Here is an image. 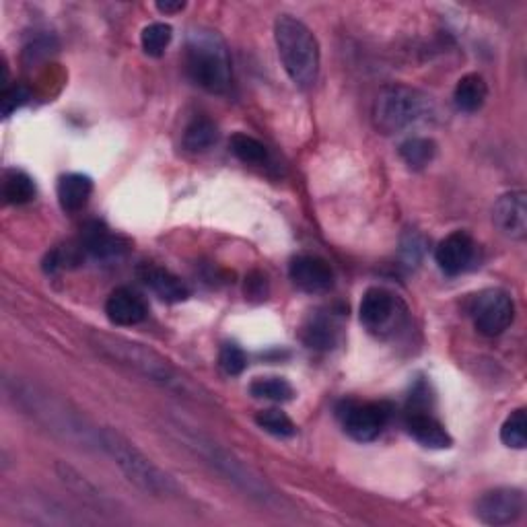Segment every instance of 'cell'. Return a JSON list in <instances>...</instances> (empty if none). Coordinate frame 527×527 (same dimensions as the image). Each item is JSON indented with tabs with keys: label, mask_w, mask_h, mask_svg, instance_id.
Listing matches in <instances>:
<instances>
[{
	"label": "cell",
	"mask_w": 527,
	"mask_h": 527,
	"mask_svg": "<svg viewBox=\"0 0 527 527\" xmlns=\"http://www.w3.org/2000/svg\"><path fill=\"white\" fill-rule=\"evenodd\" d=\"M167 429L194 455V458H198L206 468L219 474L229 484H233L239 493H243L245 497L256 501L266 509H272V513H287L285 511L287 501L276 493V488L248 462L237 458V455L231 449H227L223 443L208 437L206 433L184 423L180 418H169Z\"/></svg>",
	"instance_id": "cell-1"
},
{
	"label": "cell",
	"mask_w": 527,
	"mask_h": 527,
	"mask_svg": "<svg viewBox=\"0 0 527 527\" xmlns=\"http://www.w3.org/2000/svg\"><path fill=\"white\" fill-rule=\"evenodd\" d=\"M5 388L11 394V400L33 423H38L58 439L83 449H101V429L66 400L23 379L7 381Z\"/></svg>",
	"instance_id": "cell-2"
},
{
	"label": "cell",
	"mask_w": 527,
	"mask_h": 527,
	"mask_svg": "<svg viewBox=\"0 0 527 527\" xmlns=\"http://www.w3.org/2000/svg\"><path fill=\"white\" fill-rule=\"evenodd\" d=\"M89 340H91V346L95 348V353L103 357L105 361H110L130 373L145 377L147 381L159 385V388L167 392L180 394L192 400H202V402L208 400L206 398L208 394L200 388V385H196L190 377L180 373L165 357L155 353L153 348L132 342L122 336L101 334V332H91Z\"/></svg>",
	"instance_id": "cell-3"
},
{
	"label": "cell",
	"mask_w": 527,
	"mask_h": 527,
	"mask_svg": "<svg viewBox=\"0 0 527 527\" xmlns=\"http://www.w3.org/2000/svg\"><path fill=\"white\" fill-rule=\"evenodd\" d=\"M101 451L108 453L120 472L145 495L155 499L178 497L182 493L180 484L171 474L161 470L149 455L140 451L128 437L120 431L105 427L101 429Z\"/></svg>",
	"instance_id": "cell-4"
},
{
	"label": "cell",
	"mask_w": 527,
	"mask_h": 527,
	"mask_svg": "<svg viewBox=\"0 0 527 527\" xmlns=\"http://www.w3.org/2000/svg\"><path fill=\"white\" fill-rule=\"evenodd\" d=\"M274 42L285 73L299 89H311L320 77V44L313 31L293 15H278Z\"/></svg>",
	"instance_id": "cell-5"
},
{
	"label": "cell",
	"mask_w": 527,
	"mask_h": 527,
	"mask_svg": "<svg viewBox=\"0 0 527 527\" xmlns=\"http://www.w3.org/2000/svg\"><path fill=\"white\" fill-rule=\"evenodd\" d=\"M186 68L192 81L208 93L223 95L231 87V56L213 29H192L186 40Z\"/></svg>",
	"instance_id": "cell-6"
},
{
	"label": "cell",
	"mask_w": 527,
	"mask_h": 527,
	"mask_svg": "<svg viewBox=\"0 0 527 527\" xmlns=\"http://www.w3.org/2000/svg\"><path fill=\"white\" fill-rule=\"evenodd\" d=\"M431 114L425 93L406 85L383 87L373 103V124L383 134H398Z\"/></svg>",
	"instance_id": "cell-7"
},
{
	"label": "cell",
	"mask_w": 527,
	"mask_h": 527,
	"mask_svg": "<svg viewBox=\"0 0 527 527\" xmlns=\"http://www.w3.org/2000/svg\"><path fill=\"white\" fill-rule=\"evenodd\" d=\"M474 326L484 336H501L515 320V303L501 289L482 291L472 305Z\"/></svg>",
	"instance_id": "cell-8"
},
{
	"label": "cell",
	"mask_w": 527,
	"mask_h": 527,
	"mask_svg": "<svg viewBox=\"0 0 527 527\" xmlns=\"http://www.w3.org/2000/svg\"><path fill=\"white\" fill-rule=\"evenodd\" d=\"M525 511V495L519 488H495L476 501V517L486 525H511Z\"/></svg>",
	"instance_id": "cell-9"
},
{
	"label": "cell",
	"mask_w": 527,
	"mask_h": 527,
	"mask_svg": "<svg viewBox=\"0 0 527 527\" xmlns=\"http://www.w3.org/2000/svg\"><path fill=\"white\" fill-rule=\"evenodd\" d=\"M289 276L297 289L309 295L328 293L334 287V270L320 256L303 254L293 258L289 266Z\"/></svg>",
	"instance_id": "cell-10"
},
{
	"label": "cell",
	"mask_w": 527,
	"mask_h": 527,
	"mask_svg": "<svg viewBox=\"0 0 527 527\" xmlns=\"http://www.w3.org/2000/svg\"><path fill=\"white\" fill-rule=\"evenodd\" d=\"M388 418H390V410L385 404H377V402L359 404L348 408L344 416V431L355 441L369 443L381 435L385 425H388Z\"/></svg>",
	"instance_id": "cell-11"
},
{
	"label": "cell",
	"mask_w": 527,
	"mask_h": 527,
	"mask_svg": "<svg viewBox=\"0 0 527 527\" xmlns=\"http://www.w3.org/2000/svg\"><path fill=\"white\" fill-rule=\"evenodd\" d=\"M493 223L505 237L523 241L527 237V194L515 190L501 196L493 208Z\"/></svg>",
	"instance_id": "cell-12"
},
{
	"label": "cell",
	"mask_w": 527,
	"mask_h": 527,
	"mask_svg": "<svg viewBox=\"0 0 527 527\" xmlns=\"http://www.w3.org/2000/svg\"><path fill=\"white\" fill-rule=\"evenodd\" d=\"M81 248L93 260L114 262L124 258V254L128 252V243L122 237L114 235L103 223L91 221L83 227Z\"/></svg>",
	"instance_id": "cell-13"
},
{
	"label": "cell",
	"mask_w": 527,
	"mask_h": 527,
	"mask_svg": "<svg viewBox=\"0 0 527 527\" xmlns=\"http://www.w3.org/2000/svg\"><path fill=\"white\" fill-rule=\"evenodd\" d=\"M398 299L385 289H369L363 295L359 313L361 322L371 330V332H385L396 324L398 318Z\"/></svg>",
	"instance_id": "cell-14"
},
{
	"label": "cell",
	"mask_w": 527,
	"mask_h": 527,
	"mask_svg": "<svg viewBox=\"0 0 527 527\" xmlns=\"http://www.w3.org/2000/svg\"><path fill=\"white\" fill-rule=\"evenodd\" d=\"M474 256H476V243L464 231H455L447 235L437 245V252H435V260L447 276L462 274L472 264Z\"/></svg>",
	"instance_id": "cell-15"
},
{
	"label": "cell",
	"mask_w": 527,
	"mask_h": 527,
	"mask_svg": "<svg viewBox=\"0 0 527 527\" xmlns=\"http://www.w3.org/2000/svg\"><path fill=\"white\" fill-rule=\"evenodd\" d=\"M56 474L62 480V484L70 490V493H75L89 507H93V509H97L101 513L114 511V501L108 495H105L95 482H91L85 474H81L77 468L68 466L66 462H58L56 464Z\"/></svg>",
	"instance_id": "cell-16"
},
{
	"label": "cell",
	"mask_w": 527,
	"mask_h": 527,
	"mask_svg": "<svg viewBox=\"0 0 527 527\" xmlns=\"http://www.w3.org/2000/svg\"><path fill=\"white\" fill-rule=\"evenodd\" d=\"M105 315L116 326H138L147 320L149 307L130 289H116L105 301Z\"/></svg>",
	"instance_id": "cell-17"
},
{
	"label": "cell",
	"mask_w": 527,
	"mask_h": 527,
	"mask_svg": "<svg viewBox=\"0 0 527 527\" xmlns=\"http://www.w3.org/2000/svg\"><path fill=\"white\" fill-rule=\"evenodd\" d=\"M140 278H143L145 285L165 303H182L190 297V289L184 280L165 268L145 264L140 268Z\"/></svg>",
	"instance_id": "cell-18"
},
{
	"label": "cell",
	"mask_w": 527,
	"mask_h": 527,
	"mask_svg": "<svg viewBox=\"0 0 527 527\" xmlns=\"http://www.w3.org/2000/svg\"><path fill=\"white\" fill-rule=\"evenodd\" d=\"M406 429L414 441L429 449H447L453 445L451 435L437 418L425 412H414L406 420Z\"/></svg>",
	"instance_id": "cell-19"
},
{
	"label": "cell",
	"mask_w": 527,
	"mask_h": 527,
	"mask_svg": "<svg viewBox=\"0 0 527 527\" xmlns=\"http://www.w3.org/2000/svg\"><path fill=\"white\" fill-rule=\"evenodd\" d=\"M93 194V180L85 173L62 175L58 182V202L66 213H77L85 208Z\"/></svg>",
	"instance_id": "cell-20"
},
{
	"label": "cell",
	"mask_w": 527,
	"mask_h": 527,
	"mask_svg": "<svg viewBox=\"0 0 527 527\" xmlns=\"http://www.w3.org/2000/svg\"><path fill=\"white\" fill-rule=\"evenodd\" d=\"M486 97H488V85L484 77L476 73L462 77L453 91L455 105H458L460 112H466V114L478 112L486 103Z\"/></svg>",
	"instance_id": "cell-21"
},
{
	"label": "cell",
	"mask_w": 527,
	"mask_h": 527,
	"mask_svg": "<svg viewBox=\"0 0 527 527\" xmlns=\"http://www.w3.org/2000/svg\"><path fill=\"white\" fill-rule=\"evenodd\" d=\"M23 517H27L33 523H42V525H77V523H85L83 517H75L70 515L62 505H58L56 501H35L25 505L23 511H19Z\"/></svg>",
	"instance_id": "cell-22"
},
{
	"label": "cell",
	"mask_w": 527,
	"mask_h": 527,
	"mask_svg": "<svg viewBox=\"0 0 527 527\" xmlns=\"http://www.w3.org/2000/svg\"><path fill=\"white\" fill-rule=\"evenodd\" d=\"M219 140V128L208 118H194L184 130V147L190 153H204L213 149Z\"/></svg>",
	"instance_id": "cell-23"
},
{
	"label": "cell",
	"mask_w": 527,
	"mask_h": 527,
	"mask_svg": "<svg viewBox=\"0 0 527 527\" xmlns=\"http://www.w3.org/2000/svg\"><path fill=\"white\" fill-rule=\"evenodd\" d=\"M437 155V143L433 138L414 136L400 145V157L410 169H425Z\"/></svg>",
	"instance_id": "cell-24"
},
{
	"label": "cell",
	"mask_w": 527,
	"mask_h": 527,
	"mask_svg": "<svg viewBox=\"0 0 527 527\" xmlns=\"http://www.w3.org/2000/svg\"><path fill=\"white\" fill-rule=\"evenodd\" d=\"M3 198L7 204L21 206L35 198V184L25 171L9 169L3 180Z\"/></svg>",
	"instance_id": "cell-25"
},
{
	"label": "cell",
	"mask_w": 527,
	"mask_h": 527,
	"mask_svg": "<svg viewBox=\"0 0 527 527\" xmlns=\"http://www.w3.org/2000/svg\"><path fill=\"white\" fill-rule=\"evenodd\" d=\"M231 153L241 161V163H248V165H264L268 161V149L260 143L258 138L250 136V134H243L237 132L231 136Z\"/></svg>",
	"instance_id": "cell-26"
},
{
	"label": "cell",
	"mask_w": 527,
	"mask_h": 527,
	"mask_svg": "<svg viewBox=\"0 0 527 527\" xmlns=\"http://www.w3.org/2000/svg\"><path fill=\"white\" fill-rule=\"evenodd\" d=\"M250 392L254 398L270 402H289L295 396L293 385L283 377H258L252 381Z\"/></svg>",
	"instance_id": "cell-27"
},
{
	"label": "cell",
	"mask_w": 527,
	"mask_h": 527,
	"mask_svg": "<svg viewBox=\"0 0 527 527\" xmlns=\"http://www.w3.org/2000/svg\"><path fill=\"white\" fill-rule=\"evenodd\" d=\"M256 425L274 435V437H280V439H289L297 433V427L293 420L283 412V410H276V408H270V410H262L256 414Z\"/></svg>",
	"instance_id": "cell-28"
},
{
	"label": "cell",
	"mask_w": 527,
	"mask_h": 527,
	"mask_svg": "<svg viewBox=\"0 0 527 527\" xmlns=\"http://www.w3.org/2000/svg\"><path fill=\"white\" fill-rule=\"evenodd\" d=\"M171 38H173L171 25L161 23V21H155V23L147 25L143 29V33H140V44H143V50L149 56L159 58L167 50V46L171 44Z\"/></svg>",
	"instance_id": "cell-29"
},
{
	"label": "cell",
	"mask_w": 527,
	"mask_h": 527,
	"mask_svg": "<svg viewBox=\"0 0 527 527\" xmlns=\"http://www.w3.org/2000/svg\"><path fill=\"white\" fill-rule=\"evenodd\" d=\"M501 441L511 449H525L527 445V414L525 408H517L507 416L501 427Z\"/></svg>",
	"instance_id": "cell-30"
},
{
	"label": "cell",
	"mask_w": 527,
	"mask_h": 527,
	"mask_svg": "<svg viewBox=\"0 0 527 527\" xmlns=\"http://www.w3.org/2000/svg\"><path fill=\"white\" fill-rule=\"evenodd\" d=\"M303 338L311 348H332L336 342V326L332 324V320L318 315V318H311L305 326Z\"/></svg>",
	"instance_id": "cell-31"
},
{
	"label": "cell",
	"mask_w": 527,
	"mask_h": 527,
	"mask_svg": "<svg viewBox=\"0 0 527 527\" xmlns=\"http://www.w3.org/2000/svg\"><path fill=\"white\" fill-rule=\"evenodd\" d=\"M29 97H31V93H29V89L25 85L5 87L3 95H0V110H3V116L9 118L17 110H21L23 105L29 101Z\"/></svg>",
	"instance_id": "cell-32"
},
{
	"label": "cell",
	"mask_w": 527,
	"mask_h": 527,
	"mask_svg": "<svg viewBox=\"0 0 527 527\" xmlns=\"http://www.w3.org/2000/svg\"><path fill=\"white\" fill-rule=\"evenodd\" d=\"M219 363L227 375H241L245 365H248V357H245L243 350L235 344H225L221 348Z\"/></svg>",
	"instance_id": "cell-33"
},
{
	"label": "cell",
	"mask_w": 527,
	"mask_h": 527,
	"mask_svg": "<svg viewBox=\"0 0 527 527\" xmlns=\"http://www.w3.org/2000/svg\"><path fill=\"white\" fill-rule=\"evenodd\" d=\"M157 9L161 13H178V11L186 9V3H180V0H178V3H167V0H165V3H157Z\"/></svg>",
	"instance_id": "cell-34"
}]
</instances>
